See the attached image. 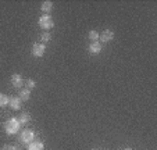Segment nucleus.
Returning <instances> with one entry per match:
<instances>
[{"label": "nucleus", "instance_id": "16", "mask_svg": "<svg viewBox=\"0 0 157 150\" xmlns=\"http://www.w3.org/2000/svg\"><path fill=\"white\" fill-rule=\"evenodd\" d=\"M25 88L31 90V89L36 88V82L33 79H27V81H25Z\"/></svg>", "mask_w": 157, "mask_h": 150}, {"label": "nucleus", "instance_id": "12", "mask_svg": "<svg viewBox=\"0 0 157 150\" xmlns=\"http://www.w3.org/2000/svg\"><path fill=\"white\" fill-rule=\"evenodd\" d=\"M18 121H20L21 125H27L31 121V115L28 114V113H22V114L20 115V118H18Z\"/></svg>", "mask_w": 157, "mask_h": 150}, {"label": "nucleus", "instance_id": "2", "mask_svg": "<svg viewBox=\"0 0 157 150\" xmlns=\"http://www.w3.org/2000/svg\"><path fill=\"white\" fill-rule=\"evenodd\" d=\"M38 24H39V27H40L42 29L49 31L50 28H53L54 21H53V18H52L49 14H43V15H40V17H39Z\"/></svg>", "mask_w": 157, "mask_h": 150}, {"label": "nucleus", "instance_id": "14", "mask_svg": "<svg viewBox=\"0 0 157 150\" xmlns=\"http://www.w3.org/2000/svg\"><path fill=\"white\" fill-rule=\"evenodd\" d=\"M88 38L92 42H99L100 40V33H99L98 31H90V32L88 33Z\"/></svg>", "mask_w": 157, "mask_h": 150}, {"label": "nucleus", "instance_id": "1", "mask_svg": "<svg viewBox=\"0 0 157 150\" xmlns=\"http://www.w3.org/2000/svg\"><path fill=\"white\" fill-rule=\"evenodd\" d=\"M21 128V124L18 121V118L13 117V118H9V120L4 122V132L7 135H15V133L20 131Z\"/></svg>", "mask_w": 157, "mask_h": 150}, {"label": "nucleus", "instance_id": "18", "mask_svg": "<svg viewBox=\"0 0 157 150\" xmlns=\"http://www.w3.org/2000/svg\"><path fill=\"white\" fill-rule=\"evenodd\" d=\"M124 150H132V149H131V147H127V149H124Z\"/></svg>", "mask_w": 157, "mask_h": 150}, {"label": "nucleus", "instance_id": "9", "mask_svg": "<svg viewBox=\"0 0 157 150\" xmlns=\"http://www.w3.org/2000/svg\"><path fill=\"white\" fill-rule=\"evenodd\" d=\"M21 103H22V100L20 99V97H17V96H14V97H11L10 99V107H11L13 110H20L21 109Z\"/></svg>", "mask_w": 157, "mask_h": 150}, {"label": "nucleus", "instance_id": "5", "mask_svg": "<svg viewBox=\"0 0 157 150\" xmlns=\"http://www.w3.org/2000/svg\"><path fill=\"white\" fill-rule=\"evenodd\" d=\"M10 81H11V85L14 88H21V86L24 85V78H22L21 74H13Z\"/></svg>", "mask_w": 157, "mask_h": 150}, {"label": "nucleus", "instance_id": "19", "mask_svg": "<svg viewBox=\"0 0 157 150\" xmlns=\"http://www.w3.org/2000/svg\"><path fill=\"white\" fill-rule=\"evenodd\" d=\"M92 150H99V149H92Z\"/></svg>", "mask_w": 157, "mask_h": 150}, {"label": "nucleus", "instance_id": "4", "mask_svg": "<svg viewBox=\"0 0 157 150\" xmlns=\"http://www.w3.org/2000/svg\"><path fill=\"white\" fill-rule=\"evenodd\" d=\"M35 138H36V133L33 132L32 129H24V132L21 133V142L22 143H25V144H29L31 142H33L35 140Z\"/></svg>", "mask_w": 157, "mask_h": 150}, {"label": "nucleus", "instance_id": "10", "mask_svg": "<svg viewBox=\"0 0 157 150\" xmlns=\"http://www.w3.org/2000/svg\"><path fill=\"white\" fill-rule=\"evenodd\" d=\"M52 9H53V2H50V0L43 2L40 6V10L43 11V14H49V13L52 11Z\"/></svg>", "mask_w": 157, "mask_h": 150}, {"label": "nucleus", "instance_id": "15", "mask_svg": "<svg viewBox=\"0 0 157 150\" xmlns=\"http://www.w3.org/2000/svg\"><path fill=\"white\" fill-rule=\"evenodd\" d=\"M52 39V35L48 32V31H44V32H42V35H40V40L43 42V43H48L49 40Z\"/></svg>", "mask_w": 157, "mask_h": 150}, {"label": "nucleus", "instance_id": "8", "mask_svg": "<svg viewBox=\"0 0 157 150\" xmlns=\"http://www.w3.org/2000/svg\"><path fill=\"white\" fill-rule=\"evenodd\" d=\"M27 150H44V144L40 140H33L28 144Z\"/></svg>", "mask_w": 157, "mask_h": 150}, {"label": "nucleus", "instance_id": "7", "mask_svg": "<svg viewBox=\"0 0 157 150\" xmlns=\"http://www.w3.org/2000/svg\"><path fill=\"white\" fill-rule=\"evenodd\" d=\"M114 36H116V33H114L111 29H104L103 32L100 33L101 42H110V40H113Z\"/></svg>", "mask_w": 157, "mask_h": 150}, {"label": "nucleus", "instance_id": "11", "mask_svg": "<svg viewBox=\"0 0 157 150\" xmlns=\"http://www.w3.org/2000/svg\"><path fill=\"white\" fill-rule=\"evenodd\" d=\"M29 97H31V90H29V89H27V88L21 89V90H20V99L21 100L27 102V100H29Z\"/></svg>", "mask_w": 157, "mask_h": 150}, {"label": "nucleus", "instance_id": "6", "mask_svg": "<svg viewBox=\"0 0 157 150\" xmlns=\"http://www.w3.org/2000/svg\"><path fill=\"white\" fill-rule=\"evenodd\" d=\"M89 53L90 54H99V53H101V43L100 42H92V43L89 44Z\"/></svg>", "mask_w": 157, "mask_h": 150}, {"label": "nucleus", "instance_id": "13", "mask_svg": "<svg viewBox=\"0 0 157 150\" xmlns=\"http://www.w3.org/2000/svg\"><path fill=\"white\" fill-rule=\"evenodd\" d=\"M9 103H10V97L4 93H0V107L3 109V107L9 106Z\"/></svg>", "mask_w": 157, "mask_h": 150}, {"label": "nucleus", "instance_id": "17", "mask_svg": "<svg viewBox=\"0 0 157 150\" xmlns=\"http://www.w3.org/2000/svg\"><path fill=\"white\" fill-rule=\"evenodd\" d=\"M2 150H18V149L15 146H13V144H6V146H4Z\"/></svg>", "mask_w": 157, "mask_h": 150}, {"label": "nucleus", "instance_id": "3", "mask_svg": "<svg viewBox=\"0 0 157 150\" xmlns=\"http://www.w3.org/2000/svg\"><path fill=\"white\" fill-rule=\"evenodd\" d=\"M46 53V44L44 43H33L32 46V56L36 59H40Z\"/></svg>", "mask_w": 157, "mask_h": 150}]
</instances>
